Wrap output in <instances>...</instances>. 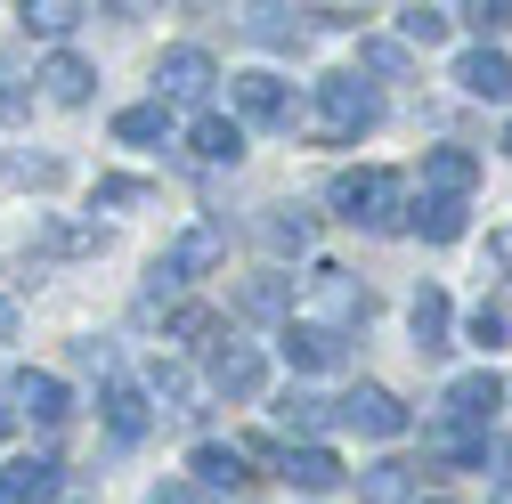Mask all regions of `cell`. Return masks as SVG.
<instances>
[{"label":"cell","mask_w":512,"mask_h":504,"mask_svg":"<svg viewBox=\"0 0 512 504\" xmlns=\"http://www.w3.org/2000/svg\"><path fill=\"white\" fill-rule=\"evenodd\" d=\"M382 122V106H374V90L358 82V74H326L317 82V114H309V139H326V147H350V139H366Z\"/></svg>","instance_id":"obj_1"},{"label":"cell","mask_w":512,"mask_h":504,"mask_svg":"<svg viewBox=\"0 0 512 504\" xmlns=\"http://www.w3.org/2000/svg\"><path fill=\"white\" fill-rule=\"evenodd\" d=\"M334 212H342L350 228H374V236H382V228H407L415 204L399 196L391 171H342V179H334Z\"/></svg>","instance_id":"obj_2"},{"label":"cell","mask_w":512,"mask_h":504,"mask_svg":"<svg viewBox=\"0 0 512 504\" xmlns=\"http://www.w3.org/2000/svg\"><path fill=\"white\" fill-rule=\"evenodd\" d=\"M228 98H236V122H269V131H293V90L277 74H228Z\"/></svg>","instance_id":"obj_3"},{"label":"cell","mask_w":512,"mask_h":504,"mask_svg":"<svg viewBox=\"0 0 512 504\" xmlns=\"http://www.w3.org/2000/svg\"><path fill=\"white\" fill-rule=\"evenodd\" d=\"M334 415H342L350 431H366V439H399V431H407V407H399V391H382V383H358V391H342V399H334Z\"/></svg>","instance_id":"obj_4"},{"label":"cell","mask_w":512,"mask_h":504,"mask_svg":"<svg viewBox=\"0 0 512 504\" xmlns=\"http://www.w3.org/2000/svg\"><path fill=\"white\" fill-rule=\"evenodd\" d=\"M212 82H220V66H212L196 41L163 49V66H155V98H163V106H171V98H212Z\"/></svg>","instance_id":"obj_5"},{"label":"cell","mask_w":512,"mask_h":504,"mask_svg":"<svg viewBox=\"0 0 512 504\" xmlns=\"http://www.w3.org/2000/svg\"><path fill=\"white\" fill-rule=\"evenodd\" d=\"M496 407H504V383H496L488 366L447 383V423H456V431H488V415H496Z\"/></svg>","instance_id":"obj_6"},{"label":"cell","mask_w":512,"mask_h":504,"mask_svg":"<svg viewBox=\"0 0 512 504\" xmlns=\"http://www.w3.org/2000/svg\"><path fill=\"white\" fill-rule=\"evenodd\" d=\"M261 383H269V366H261L252 342H220L212 350V391L220 399H261Z\"/></svg>","instance_id":"obj_7"},{"label":"cell","mask_w":512,"mask_h":504,"mask_svg":"<svg viewBox=\"0 0 512 504\" xmlns=\"http://www.w3.org/2000/svg\"><path fill=\"white\" fill-rule=\"evenodd\" d=\"M456 82H464V98L512 106V57H504V49H464V57H456Z\"/></svg>","instance_id":"obj_8"},{"label":"cell","mask_w":512,"mask_h":504,"mask_svg":"<svg viewBox=\"0 0 512 504\" xmlns=\"http://www.w3.org/2000/svg\"><path fill=\"white\" fill-rule=\"evenodd\" d=\"M350 480H358V504H423V472L399 464V456H382V464H366Z\"/></svg>","instance_id":"obj_9"},{"label":"cell","mask_w":512,"mask_h":504,"mask_svg":"<svg viewBox=\"0 0 512 504\" xmlns=\"http://www.w3.org/2000/svg\"><path fill=\"white\" fill-rule=\"evenodd\" d=\"M277 350H285V366H301V374H326V366H342V334L334 326H285L277 334Z\"/></svg>","instance_id":"obj_10"},{"label":"cell","mask_w":512,"mask_h":504,"mask_svg":"<svg viewBox=\"0 0 512 504\" xmlns=\"http://www.w3.org/2000/svg\"><path fill=\"white\" fill-rule=\"evenodd\" d=\"M423 187L447 196V204H464L472 187H480V163H472L464 147H431V155H423Z\"/></svg>","instance_id":"obj_11"},{"label":"cell","mask_w":512,"mask_h":504,"mask_svg":"<svg viewBox=\"0 0 512 504\" xmlns=\"http://www.w3.org/2000/svg\"><path fill=\"white\" fill-rule=\"evenodd\" d=\"M293 488H309V496H326V488H342L350 472H342V456L334 448H317V439H309V448H285V464H277Z\"/></svg>","instance_id":"obj_12"},{"label":"cell","mask_w":512,"mask_h":504,"mask_svg":"<svg viewBox=\"0 0 512 504\" xmlns=\"http://www.w3.org/2000/svg\"><path fill=\"white\" fill-rule=\"evenodd\" d=\"M187 147H196V163H236L244 155V122L236 114H196L187 122Z\"/></svg>","instance_id":"obj_13"},{"label":"cell","mask_w":512,"mask_h":504,"mask_svg":"<svg viewBox=\"0 0 512 504\" xmlns=\"http://www.w3.org/2000/svg\"><path fill=\"white\" fill-rule=\"evenodd\" d=\"M187 472H196V488L212 496V488H244L252 472H244V448H228V439H204L196 456H187Z\"/></svg>","instance_id":"obj_14"},{"label":"cell","mask_w":512,"mask_h":504,"mask_svg":"<svg viewBox=\"0 0 512 504\" xmlns=\"http://www.w3.org/2000/svg\"><path fill=\"white\" fill-rule=\"evenodd\" d=\"M236 309H244V318H285V309H293V277H285V269H261V277H244ZM285 326H293V318H285Z\"/></svg>","instance_id":"obj_15"},{"label":"cell","mask_w":512,"mask_h":504,"mask_svg":"<svg viewBox=\"0 0 512 504\" xmlns=\"http://www.w3.org/2000/svg\"><path fill=\"white\" fill-rule=\"evenodd\" d=\"M17 407H25L33 423H66V415H74V399H66V383H57V374H33V366L17 374Z\"/></svg>","instance_id":"obj_16"},{"label":"cell","mask_w":512,"mask_h":504,"mask_svg":"<svg viewBox=\"0 0 512 504\" xmlns=\"http://www.w3.org/2000/svg\"><path fill=\"white\" fill-rule=\"evenodd\" d=\"M98 407H106V431H114V439H139V431L155 423V407H147V391H139V383H114Z\"/></svg>","instance_id":"obj_17"},{"label":"cell","mask_w":512,"mask_h":504,"mask_svg":"<svg viewBox=\"0 0 512 504\" xmlns=\"http://www.w3.org/2000/svg\"><path fill=\"white\" fill-rule=\"evenodd\" d=\"M220 244H228L220 228H187V236H179V244L163 252V261H171V269H179V285H187V277H204V269H220Z\"/></svg>","instance_id":"obj_18"},{"label":"cell","mask_w":512,"mask_h":504,"mask_svg":"<svg viewBox=\"0 0 512 504\" xmlns=\"http://www.w3.org/2000/svg\"><path fill=\"white\" fill-rule=\"evenodd\" d=\"M407 326H415V350H423V358H439V350H447V293H439V285H423V293H415Z\"/></svg>","instance_id":"obj_19"},{"label":"cell","mask_w":512,"mask_h":504,"mask_svg":"<svg viewBox=\"0 0 512 504\" xmlns=\"http://www.w3.org/2000/svg\"><path fill=\"white\" fill-rule=\"evenodd\" d=\"M114 139H122V147H155V139H171V106H163V98L122 106V114H114Z\"/></svg>","instance_id":"obj_20"},{"label":"cell","mask_w":512,"mask_h":504,"mask_svg":"<svg viewBox=\"0 0 512 504\" xmlns=\"http://www.w3.org/2000/svg\"><path fill=\"white\" fill-rule=\"evenodd\" d=\"M244 33L261 41V49H301V41H309L301 9H244Z\"/></svg>","instance_id":"obj_21"},{"label":"cell","mask_w":512,"mask_h":504,"mask_svg":"<svg viewBox=\"0 0 512 504\" xmlns=\"http://www.w3.org/2000/svg\"><path fill=\"white\" fill-rule=\"evenodd\" d=\"M0 480H9L25 504H57V488H66V464H49V456H25V464H9Z\"/></svg>","instance_id":"obj_22"},{"label":"cell","mask_w":512,"mask_h":504,"mask_svg":"<svg viewBox=\"0 0 512 504\" xmlns=\"http://www.w3.org/2000/svg\"><path fill=\"white\" fill-rule=\"evenodd\" d=\"M90 82H98V74L82 66V57H74V49H57V57H49V66H41V90H49L57 106H82V98H90Z\"/></svg>","instance_id":"obj_23"},{"label":"cell","mask_w":512,"mask_h":504,"mask_svg":"<svg viewBox=\"0 0 512 504\" xmlns=\"http://www.w3.org/2000/svg\"><path fill=\"white\" fill-rule=\"evenodd\" d=\"M407 228H415V236H431V244H456V236H464V204H447V196H415Z\"/></svg>","instance_id":"obj_24"},{"label":"cell","mask_w":512,"mask_h":504,"mask_svg":"<svg viewBox=\"0 0 512 504\" xmlns=\"http://www.w3.org/2000/svg\"><path fill=\"white\" fill-rule=\"evenodd\" d=\"M277 423L301 431V448H309V431H326V423H342V415H334V399H317V391H285V399H277Z\"/></svg>","instance_id":"obj_25"},{"label":"cell","mask_w":512,"mask_h":504,"mask_svg":"<svg viewBox=\"0 0 512 504\" xmlns=\"http://www.w3.org/2000/svg\"><path fill=\"white\" fill-rule=\"evenodd\" d=\"M90 9H74V0H25V33H49V41H66Z\"/></svg>","instance_id":"obj_26"},{"label":"cell","mask_w":512,"mask_h":504,"mask_svg":"<svg viewBox=\"0 0 512 504\" xmlns=\"http://www.w3.org/2000/svg\"><path fill=\"white\" fill-rule=\"evenodd\" d=\"M261 244H269V252H309V212H301V204L269 212V220H261Z\"/></svg>","instance_id":"obj_27"},{"label":"cell","mask_w":512,"mask_h":504,"mask_svg":"<svg viewBox=\"0 0 512 504\" xmlns=\"http://www.w3.org/2000/svg\"><path fill=\"white\" fill-rule=\"evenodd\" d=\"M98 244H106L98 220H49L41 228V252H98Z\"/></svg>","instance_id":"obj_28"},{"label":"cell","mask_w":512,"mask_h":504,"mask_svg":"<svg viewBox=\"0 0 512 504\" xmlns=\"http://www.w3.org/2000/svg\"><path fill=\"white\" fill-rule=\"evenodd\" d=\"M317 293H326L342 318H374V293H366V285H350L342 269H317Z\"/></svg>","instance_id":"obj_29"},{"label":"cell","mask_w":512,"mask_h":504,"mask_svg":"<svg viewBox=\"0 0 512 504\" xmlns=\"http://www.w3.org/2000/svg\"><path fill=\"white\" fill-rule=\"evenodd\" d=\"M399 33H407V49H439L447 41V9H423L415 0V9H399Z\"/></svg>","instance_id":"obj_30"},{"label":"cell","mask_w":512,"mask_h":504,"mask_svg":"<svg viewBox=\"0 0 512 504\" xmlns=\"http://www.w3.org/2000/svg\"><path fill=\"white\" fill-rule=\"evenodd\" d=\"M358 66L382 74V82H399L407 74V41H358Z\"/></svg>","instance_id":"obj_31"},{"label":"cell","mask_w":512,"mask_h":504,"mask_svg":"<svg viewBox=\"0 0 512 504\" xmlns=\"http://www.w3.org/2000/svg\"><path fill=\"white\" fill-rule=\"evenodd\" d=\"M464 25H472V33H480V49H488V33H512V0H472Z\"/></svg>","instance_id":"obj_32"},{"label":"cell","mask_w":512,"mask_h":504,"mask_svg":"<svg viewBox=\"0 0 512 504\" xmlns=\"http://www.w3.org/2000/svg\"><path fill=\"white\" fill-rule=\"evenodd\" d=\"M98 204H122V212H139V204H155V187H147V179H98Z\"/></svg>","instance_id":"obj_33"},{"label":"cell","mask_w":512,"mask_h":504,"mask_svg":"<svg viewBox=\"0 0 512 504\" xmlns=\"http://www.w3.org/2000/svg\"><path fill=\"white\" fill-rule=\"evenodd\" d=\"M0 171H9V179H33V187H57V179H66V171H57L49 155H9Z\"/></svg>","instance_id":"obj_34"},{"label":"cell","mask_w":512,"mask_h":504,"mask_svg":"<svg viewBox=\"0 0 512 504\" xmlns=\"http://www.w3.org/2000/svg\"><path fill=\"white\" fill-rule=\"evenodd\" d=\"M171 334H179V342H212V334H220V318H212V309H196V301H187L179 318H171Z\"/></svg>","instance_id":"obj_35"},{"label":"cell","mask_w":512,"mask_h":504,"mask_svg":"<svg viewBox=\"0 0 512 504\" xmlns=\"http://www.w3.org/2000/svg\"><path fill=\"white\" fill-rule=\"evenodd\" d=\"M147 504H212V496H204V488H196V480H163V488H155V496H147Z\"/></svg>","instance_id":"obj_36"},{"label":"cell","mask_w":512,"mask_h":504,"mask_svg":"<svg viewBox=\"0 0 512 504\" xmlns=\"http://www.w3.org/2000/svg\"><path fill=\"white\" fill-rule=\"evenodd\" d=\"M147 391H155V399H187V374H179V366H155Z\"/></svg>","instance_id":"obj_37"},{"label":"cell","mask_w":512,"mask_h":504,"mask_svg":"<svg viewBox=\"0 0 512 504\" xmlns=\"http://www.w3.org/2000/svg\"><path fill=\"white\" fill-rule=\"evenodd\" d=\"M480 309H488V318H496V326H504V342H512V285H496V293H488V301H480Z\"/></svg>","instance_id":"obj_38"},{"label":"cell","mask_w":512,"mask_h":504,"mask_svg":"<svg viewBox=\"0 0 512 504\" xmlns=\"http://www.w3.org/2000/svg\"><path fill=\"white\" fill-rule=\"evenodd\" d=\"M488 261H496V269H504V285H512V228H496V236H488Z\"/></svg>","instance_id":"obj_39"},{"label":"cell","mask_w":512,"mask_h":504,"mask_svg":"<svg viewBox=\"0 0 512 504\" xmlns=\"http://www.w3.org/2000/svg\"><path fill=\"white\" fill-rule=\"evenodd\" d=\"M17 106H25V90H17V74H9V66H0V122H9Z\"/></svg>","instance_id":"obj_40"},{"label":"cell","mask_w":512,"mask_h":504,"mask_svg":"<svg viewBox=\"0 0 512 504\" xmlns=\"http://www.w3.org/2000/svg\"><path fill=\"white\" fill-rule=\"evenodd\" d=\"M0 504H25V496H17V488H9V480H0Z\"/></svg>","instance_id":"obj_41"},{"label":"cell","mask_w":512,"mask_h":504,"mask_svg":"<svg viewBox=\"0 0 512 504\" xmlns=\"http://www.w3.org/2000/svg\"><path fill=\"white\" fill-rule=\"evenodd\" d=\"M504 155H512V122H504Z\"/></svg>","instance_id":"obj_42"},{"label":"cell","mask_w":512,"mask_h":504,"mask_svg":"<svg viewBox=\"0 0 512 504\" xmlns=\"http://www.w3.org/2000/svg\"><path fill=\"white\" fill-rule=\"evenodd\" d=\"M0 439H9V415H0Z\"/></svg>","instance_id":"obj_43"}]
</instances>
